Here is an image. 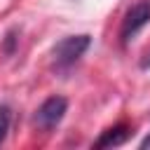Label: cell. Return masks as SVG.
<instances>
[{
  "label": "cell",
  "instance_id": "cell-1",
  "mask_svg": "<svg viewBox=\"0 0 150 150\" xmlns=\"http://www.w3.org/2000/svg\"><path fill=\"white\" fill-rule=\"evenodd\" d=\"M89 45H91V38H89L87 33L61 38V40L54 45V49H52L54 68H56V70H68L70 66H75V63L82 59V54L89 49Z\"/></svg>",
  "mask_w": 150,
  "mask_h": 150
},
{
  "label": "cell",
  "instance_id": "cell-2",
  "mask_svg": "<svg viewBox=\"0 0 150 150\" xmlns=\"http://www.w3.org/2000/svg\"><path fill=\"white\" fill-rule=\"evenodd\" d=\"M68 112V101L63 96H49L33 115V124L42 131H52L54 127L61 124V120Z\"/></svg>",
  "mask_w": 150,
  "mask_h": 150
},
{
  "label": "cell",
  "instance_id": "cell-3",
  "mask_svg": "<svg viewBox=\"0 0 150 150\" xmlns=\"http://www.w3.org/2000/svg\"><path fill=\"white\" fill-rule=\"evenodd\" d=\"M150 23V0H141L136 2L122 19V28H120V40L122 45H127L129 40H134V35Z\"/></svg>",
  "mask_w": 150,
  "mask_h": 150
},
{
  "label": "cell",
  "instance_id": "cell-4",
  "mask_svg": "<svg viewBox=\"0 0 150 150\" xmlns=\"http://www.w3.org/2000/svg\"><path fill=\"white\" fill-rule=\"evenodd\" d=\"M129 138V127L127 124H115L101 134V138L94 143L96 148H110V145H122Z\"/></svg>",
  "mask_w": 150,
  "mask_h": 150
},
{
  "label": "cell",
  "instance_id": "cell-5",
  "mask_svg": "<svg viewBox=\"0 0 150 150\" xmlns=\"http://www.w3.org/2000/svg\"><path fill=\"white\" fill-rule=\"evenodd\" d=\"M9 124H12V110H9L7 103H0V143L7 138Z\"/></svg>",
  "mask_w": 150,
  "mask_h": 150
},
{
  "label": "cell",
  "instance_id": "cell-6",
  "mask_svg": "<svg viewBox=\"0 0 150 150\" xmlns=\"http://www.w3.org/2000/svg\"><path fill=\"white\" fill-rule=\"evenodd\" d=\"M16 30H9L7 35H5V42H2V52L7 54V56H12V52H14V45H16Z\"/></svg>",
  "mask_w": 150,
  "mask_h": 150
},
{
  "label": "cell",
  "instance_id": "cell-7",
  "mask_svg": "<svg viewBox=\"0 0 150 150\" xmlns=\"http://www.w3.org/2000/svg\"><path fill=\"white\" fill-rule=\"evenodd\" d=\"M141 148H150V134H148V136L141 141Z\"/></svg>",
  "mask_w": 150,
  "mask_h": 150
}]
</instances>
